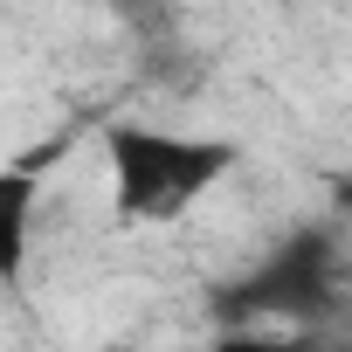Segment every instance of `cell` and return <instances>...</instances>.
<instances>
[{"label": "cell", "instance_id": "cell-1", "mask_svg": "<svg viewBox=\"0 0 352 352\" xmlns=\"http://www.w3.org/2000/svg\"><path fill=\"white\" fill-rule=\"evenodd\" d=\"M104 159H111V208L131 228H166L194 201H208L228 173L242 166L235 138H194V131H159V124H104Z\"/></svg>", "mask_w": 352, "mask_h": 352}, {"label": "cell", "instance_id": "cell-2", "mask_svg": "<svg viewBox=\"0 0 352 352\" xmlns=\"http://www.w3.org/2000/svg\"><path fill=\"white\" fill-rule=\"evenodd\" d=\"M338 242L331 228H297L283 235L256 270H242L235 283L214 290V311L221 318H311L338 297Z\"/></svg>", "mask_w": 352, "mask_h": 352}, {"label": "cell", "instance_id": "cell-3", "mask_svg": "<svg viewBox=\"0 0 352 352\" xmlns=\"http://www.w3.org/2000/svg\"><path fill=\"white\" fill-rule=\"evenodd\" d=\"M35 173L28 166H0V290H14L21 270H28V249H35Z\"/></svg>", "mask_w": 352, "mask_h": 352}, {"label": "cell", "instance_id": "cell-4", "mask_svg": "<svg viewBox=\"0 0 352 352\" xmlns=\"http://www.w3.org/2000/svg\"><path fill=\"white\" fill-rule=\"evenodd\" d=\"M138 35H173V0H111Z\"/></svg>", "mask_w": 352, "mask_h": 352}, {"label": "cell", "instance_id": "cell-5", "mask_svg": "<svg viewBox=\"0 0 352 352\" xmlns=\"http://www.w3.org/2000/svg\"><path fill=\"white\" fill-rule=\"evenodd\" d=\"M331 201H338V208L352 214V173H338V180H331Z\"/></svg>", "mask_w": 352, "mask_h": 352}]
</instances>
